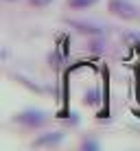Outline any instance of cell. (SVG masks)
<instances>
[{"mask_svg": "<svg viewBox=\"0 0 140 151\" xmlns=\"http://www.w3.org/2000/svg\"><path fill=\"white\" fill-rule=\"evenodd\" d=\"M70 27H77L81 33H90V35H98L101 33V29H98L96 24H90V22H77V20H72Z\"/></svg>", "mask_w": 140, "mask_h": 151, "instance_id": "obj_4", "label": "cell"}, {"mask_svg": "<svg viewBox=\"0 0 140 151\" xmlns=\"http://www.w3.org/2000/svg\"><path fill=\"white\" fill-rule=\"evenodd\" d=\"M29 2L33 4V7H46V4H50L53 0H29Z\"/></svg>", "mask_w": 140, "mask_h": 151, "instance_id": "obj_7", "label": "cell"}, {"mask_svg": "<svg viewBox=\"0 0 140 151\" xmlns=\"http://www.w3.org/2000/svg\"><path fill=\"white\" fill-rule=\"evenodd\" d=\"M59 140H61V132H50V134L39 136L35 140V145H37V147H50V145H57Z\"/></svg>", "mask_w": 140, "mask_h": 151, "instance_id": "obj_3", "label": "cell"}, {"mask_svg": "<svg viewBox=\"0 0 140 151\" xmlns=\"http://www.w3.org/2000/svg\"><path fill=\"white\" fill-rule=\"evenodd\" d=\"M18 123L27 125V127H39V125L46 123V116L39 110H27V112L18 114Z\"/></svg>", "mask_w": 140, "mask_h": 151, "instance_id": "obj_2", "label": "cell"}, {"mask_svg": "<svg viewBox=\"0 0 140 151\" xmlns=\"http://www.w3.org/2000/svg\"><path fill=\"white\" fill-rule=\"evenodd\" d=\"M7 2H18V0H7Z\"/></svg>", "mask_w": 140, "mask_h": 151, "instance_id": "obj_8", "label": "cell"}, {"mask_svg": "<svg viewBox=\"0 0 140 151\" xmlns=\"http://www.w3.org/2000/svg\"><path fill=\"white\" fill-rule=\"evenodd\" d=\"M85 103H88V105H96V103H98V90L85 92Z\"/></svg>", "mask_w": 140, "mask_h": 151, "instance_id": "obj_6", "label": "cell"}, {"mask_svg": "<svg viewBox=\"0 0 140 151\" xmlns=\"http://www.w3.org/2000/svg\"><path fill=\"white\" fill-rule=\"evenodd\" d=\"M94 2L96 0H68V7H72V9H88Z\"/></svg>", "mask_w": 140, "mask_h": 151, "instance_id": "obj_5", "label": "cell"}, {"mask_svg": "<svg viewBox=\"0 0 140 151\" xmlns=\"http://www.w3.org/2000/svg\"><path fill=\"white\" fill-rule=\"evenodd\" d=\"M110 11L123 20H134L138 15V9L129 0H110Z\"/></svg>", "mask_w": 140, "mask_h": 151, "instance_id": "obj_1", "label": "cell"}]
</instances>
